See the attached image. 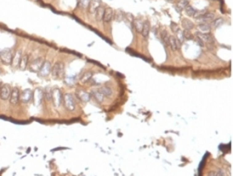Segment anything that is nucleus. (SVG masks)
<instances>
[{
	"instance_id": "20",
	"label": "nucleus",
	"mask_w": 233,
	"mask_h": 176,
	"mask_svg": "<svg viewBox=\"0 0 233 176\" xmlns=\"http://www.w3.org/2000/svg\"><path fill=\"white\" fill-rule=\"evenodd\" d=\"M98 90L104 95V97H110V96H112V94H113V90H112V88L109 87V86H107V85L101 86Z\"/></svg>"
},
{
	"instance_id": "2",
	"label": "nucleus",
	"mask_w": 233,
	"mask_h": 176,
	"mask_svg": "<svg viewBox=\"0 0 233 176\" xmlns=\"http://www.w3.org/2000/svg\"><path fill=\"white\" fill-rule=\"evenodd\" d=\"M63 104L67 110L74 111L76 108V101L74 96L70 93H66L63 95Z\"/></svg>"
},
{
	"instance_id": "24",
	"label": "nucleus",
	"mask_w": 233,
	"mask_h": 176,
	"mask_svg": "<svg viewBox=\"0 0 233 176\" xmlns=\"http://www.w3.org/2000/svg\"><path fill=\"white\" fill-rule=\"evenodd\" d=\"M223 23H224L223 18L219 17V18H214V19L212 20V21H211L209 24H210L211 29H216V28H218V27L221 26Z\"/></svg>"
},
{
	"instance_id": "6",
	"label": "nucleus",
	"mask_w": 233,
	"mask_h": 176,
	"mask_svg": "<svg viewBox=\"0 0 233 176\" xmlns=\"http://www.w3.org/2000/svg\"><path fill=\"white\" fill-rule=\"evenodd\" d=\"M13 52L11 49H3L0 51V59L2 60L4 63L10 64L12 61V57H13Z\"/></svg>"
},
{
	"instance_id": "7",
	"label": "nucleus",
	"mask_w": 233,
	"mask_h": 176,
	"mask_svg": "<svg viewBox=\"0 0 233 176\" xmlns=\"http://www.w3.org/2000/svg\"><path fill=\"white\" fill-rule=\"evenodd\" d=\"M51 63L50 61H44L41 68H40V70L38 72V74L40 77H47L48 75L51 73Z\"/></svg>"
},
{
	"instance_id": "27",
	"label": "nucleus",
	"mask_w": 233,
	"mask_h": 176,
	"mask_svg": "<svg viewBox=\"0 0 233 176\" xmlns=\"http://www.w3.org/2000/svg\"><path fill=\"white\" fill-rule=\"evenodd\" d=\"M149 32H150V24L148 21H144L142 30H141V34L144 38H147L148 35H149Z\"/></svg>"
},
{
	"instance_id": "3",
	"label": "nucleus",
	"mask_w": 233,
	"mask_h": 176,
	"mask_svg": "<svg viewBox=\"0 0 233 176\" xmlns=\"http://www.w3.org/2000/svg\"><path fill=\"white\" fill-rule=\"evenodd\" d=\"M51 101L53 102L55 107H60L63 104V94L59 88H54L52 89V99Z\"/></svg>"
},
{
	"instance_id": "16",
	"label": "nucleus",
	"mask_w": 233,
	"mask_h": 176,
	"mask_svg": "<svg viewBox=\"0 0 233 176\" xmlns=\"http://www.w3.org/2000/svg\"><path fill=\"white\" fill-rule=\"evenodd\" d=\"M215 17H214V13H211V12H205L201 17H200L198 20L200 22H202V23H210L212 20H213Z\"/></svg>"
},
{
	"instance_id": "8",
	"label": "nucleus",
	"mask_w": 233,
	"mask_h": 176,
	"mask_svg": "<svg viewBox=\"0 0 233 176\" xmlns=\"http://www.w3.org/2000/svg\"><path fill=\"white\" fill-rule=\"evenodd\" d=\"M32 98H33V91L31 89H25L22 92H20V101L22 103H29Z\"/></svg>"
},
{
	"instance_id": "23",
	"label": "nucleus",
	"mask_w": 233,
	"mask_h": 176,
	"mask_svg": "<svg viewBox=\"0 0 233 176\" xmlns=\"http://www.w3.org/2000/svg\"><path fill=\"white\" fill-rule=\"evenodd\" d=\"M91 97H93L98 103H102L104 98H105V97H104V95L98 89L97 90H93V91L91 92Z\"/></svg>"
},
{
	"instance_id": "33",
	"label": "nucleus",
	"mask_w": 233,
	"mask_h": 176,
	"mask_svg": "<svg viewBox=\"0 0 233 176\" xmlns=\"http://www.w3.org/2000/svg\"><path fill=\"white\" fill-rule=\"evenodd\" d=\"M188 1L187 0H180V1L177 3V5H176V7H177V10L178 11H182L184 10V8H185L187 5H188Z\"/></svg>"
},
{
	"instance_id": "35",
	"label": "nucleus",
	"mask_w": 233,
	"mask_h": 176,
	"mask_svg": "<svg viewBox=\"0 0 233 176\" xmlns=\"http://www.w3.org/2000/svg\"><path fill=\"white\" fill-rule=\"evenodd\" d=\"M183 32V36H184V39H187V40H191V39H193V35L191 34V32L190 31H188V30H184V31H182Z\"/></svg>"
},
{
	"instance_id": "17",
	"label": "nucleus",
	"mask_w": 233,
	"mask_h": 176,
	"mask_svg": "<svg viewBox=\"0 0 233 176\" xmlns=\"http://www.w3.org/2000/svg\"><path fill=\"white\" fill-rule=\"evenodd\" d=\"M33 98H34V101H35V104L36 105H39L40 103H41L42 99L44 98L43 97V90L41 89H36L35 92H33Z\"/></svg>"
},
{
	"instance_id": "29",
	"label": "nucleus",
	"mask_w": 233,
	"mask_h": 176,
	"mask_svg": "<svg viewBox=\"0 0 233 176\" xmlns=\"http://www.w3.org/2000/svg\"><path fill=\"white\" fill-rule=\"evenodd\" d=\"M43 97L45 98L47 101H51L52 99V89L50 87H46L43 90Z\"/></svg>"
},
{
	"instance_id": "11",
	"label": "nucleus",
	"mask_w": 233,
	"mask_h": 176,
	"mask_svg": "<svg viewBox=\"0 0 233 176\" xmlns=\"http://www.w3.org/2000/svg\"><path fill=\"white\" fill-rule=\"evenodd\" d=\"M76 96H77V98L80 101H82L84 103L89 102L91 99V94L89 92H87L86 90H83V89H78L76 91Z\"/></svg>"
},
{
	"instance_id": "12",
	"label": "nucleus",
	"mask_w": 233,
	"mask_h": 176,
	"mask_svg": "<svg viewBox=\"0 0 233 176\" xmlns=\"http://www.w3.org/2000/svg\"><path fill=\"white\" fill-rule=\"evenodd\" d=\"M102 1L101 0H91L90 3H89V6H88V13L90 15H94L95 14V11L97 10V8L99 6H101Z\"/></svg>"
},
{
	"instance_id": "21",
	"label": "nucleus",
	"mask_w": 233,
	"mask_h": 176,
	"mask_svg": "<svg viewBox=\"0 0 233 176\" xmlns=\"http://www.w3.org/2000/svg\"><path fill=\"white\" fill-rule=\"evenodd\" d=\"M104 11H105V7L104 6H99L97 8V10L95 11V18H96V21L100 22L103 20V15H104Z\"/></svg>"
},
{
	"instance_id": "14",
	"label": "nucleus",
	"mask_w": 233,
	"mask_h": 176,
	"mask_svg": "<svg viewBox=\"0 0 233 176\" xmlns=\"http://www.w3.org/2000/svg\"><path fill=\"white\" fill-rule=\"evenodd\" d=\"M22 52L21 50H17L15 52V53L13 54V57H12V61H11V64L12 66H13L14 68H17L19 66V63H20V60H21V57H22Z\"/></svg>"
},
{
	"instance_id": "19",
	"label": "nucleus",
	"mask_w": 233,
	"mask_h": 176,
	"mask_svg": "<svg viewBox=\"0 0 233 176\" xmlns=\"http://www.w3.org/2000/svg\"><path fill=\"white\" fill-rule=\"evenodd\" d=\"M168 47H170L172 50L173 51H177L178 49H179V44H178V42H177V40H176V38H175V36H173V35H170V37H169V42H168Z\"/></svg>"
},
{
	"instance_id": "9",
	"label": "nucleus",
	"mask_w": 233,
	"mask_h": 176,
	"mask_svg": "<svg viewBox=\"0 0 233 176\" xmlns=\"http://www.w3.org/2000/svg\"><path fill=\"white\" fill-rule=\"evenodd\" d=\"M20 101V90L18 88H13L11 89V93L9 96V102L11 105H17Z\"/></svg>"
},
{
	"instance_id": "32",
	"label": "nucleus",
	"mask_w": 233,
	"mask_h": 176,
	"mask_svg": "<svg viewBox=\"0 0 233 176\" xmlns=\"http://www.w3.org/2000/svg\"><path fill=\"white\" fill-rule=\"evenodd\" d=\"M91 0H78V7L81 9H87Z\"/></svg>"
},
{
	"instance_id": "10",
	"label": "nucleus",
	"mask_w": 233,
	"mask_h": 176,
	"mask_svg": "<svg viewBox=\"0 0 233 176\" xmlns=\"http://www.w3.org/2000/svg\"><path fill=\"white\" fill-rule=\"evenodd\" d=\"M11 93V87L8 85V84H3V85L0 87V99L1 100H8L9 99V96Z\"/></svg>"
},
{
	"instance_id": "30",
	"label": "nucleus",
	"mask_w": 233,
	"mask_h": 176,
	"mask_svg": "<svg viewBox=\"0 0 233 176\" xmlns=\"http://www.w3.org/2000/svg\"><path fill=\"white\" fill-rule=\"evenodd\" d=\"M175 34H176L175 35V38H176V40H177L179 46H181L182 44L184 43V41H185V39H184V36H183V32L181 30H178Z\"/></svg>"
},
{
	"instance_id": "26",
	"label": "nucleus",
	"mask_w": 233,
	"mask_h": 176,
	"mask_svg": "<svg viewBox=\"0 0 233 176\" xmlns=\"http://www.w3.org/2000/svg\"><path fill=\"white\" fill-rule=\"evenodd\" d=\"M125 18V13L121 10V9H118L114 12V16H113V19H115L117 22H121Z\"/></svg>"
},
{
	"instance_id": "25",
	"label": "nucleus",
	"mask_w": 233,
	"mask_h": 176,
	"mask_svg": "<svg viewBox=\"0 0 233 176\" xmlns=\"http://www.w3.org/2000/svg\"><path fill=\"white\" fill-rule=\"evenodd\" d=\"M182 26H183V28H184V30H188V31H190V30H192L194 28V23L192 22V21H190L189 19H182Z\"/></svg>"
},
{
	"instance_id": "36",
	"label": "nucleus",
	"mask_w": 233,
	"mask_h": 176,
	"mask_svg": "<svg viewBox=\"0 0 233 176\" xmlns=\"http://www.w3.org/2000/svg\"><path fill=\"white\" fill-rule=\"evenodd\" d=\"M170 27H171V30H172V32H174V33H176L178 30H180V28H179V26L177 25L176 23H174V22H172L171 23V25H170Z\"/></svg>"
},
{
	"instance_id": "31",
	"label": "nucleus",
	"mask_w": 233,
	"mask_h": 176,
	"mask_svg": "<svg viewBox=\"0 0 233 176\" xmlns=\"http://www.w3.org/2000/svg\"><path fill=\"white\" fill-rule=\"evenodd\" d=\"M184 11H185V13H186V15L187 16H190V17H193L194 16V14H195V12H196V9L195 8H193L192 6H190L189 4L184 8Z\"/></svg>"
},
{
	"instance_id": "28",
	"label": "nucleus",
	"mask_w": 233,
	"mask_h": 176,
	"mask_svg": "<svg viewBox=\"0 0 233 176\" xmlns=\"http://www.w3.org/2000/svg\"><path fill=\"white\" fill-rule=\"evenodd\" d=\"M133 26H134V28H135V30L137 31V32H140L141 33V30H142V27H143V23H144V21H142L141 19H134L133 20Z\"/></svg>"
},
{
	"instance_id": "4",
	"label": "nucleus",
	"mask_w": 233,
	"mask_h": 176,
	"mask_svg": "<svg viewBox=\"0 0 233 176\" xmlns=\"http://www.w3.org/2000/svg\"><path fill=\"white\" fill-rule=\"evenodd\" d=\"M44 61H45V60H44L42 57H37V58L33 59L29 64H28V68H29V70L31 72H35V73H38Z\"/></svg>"
},
{
	"instance_id": "38",
	"label": "nucleus",
	"mask_w": 233,
	"mask_h": 176,
	"mask_svg": "<svg viewBox=\"0 0 233 176\" xmlns=\"http://www.w3.org/2000/svg\"><path fill=\"white\" fill-rule=\"evenodd\" d=\"M208 176H217V173H216V171H211L208 173Z\"/></svg>"
},
{
	"instance_id": "1",
	"label": "nucleus",
	"mask_w": 233,
	"mask_h": 176,
	"mask_svg": "<svg viewBox=\"0 0 233 176\" xmlns=\"http://www.w3.org/2000/svg\"><path fill=\"white\" fill-rule=\"evenodd\" d=\"M52 77L55 79H62L65 75V66L63 62H56L53 66L51 67Z\"/></svg>"
},
{
	"instance_id": "13",
	"label": "nucleus",
	"mask_w": 233,
	"mask_h": 176,
	"mask_svg": "<svg viewBox=\"0 0 233 176\" xmlns=\"http://www.w3.org/2000/svg\"><path fill=\"white\" fill-rule=\"evenodd\" d=\"M113 16H114V11L112 8L110 7H105V11H104V15H103V20L102 21L104 23H110L112 20H113Z\"/></svg>"
},
{
	"instance_id": "18",
	"label": "nucleus",
	"mask_w": 233,
	"mask_h": 176,
	"mask_svg": "<svg viewBox=\"0 0 233 176\" xmlns=\"http://www.w3.org/2000/svg\"><path fill=\"white\" fill-rule=\"evenodd\" d=\"M28 64H29V55L27 54H24L22 55L21 60H20V63H19V68L21 70H25L26 68L28 67Z\"/></svg>"
},
{
	"instance_id": "22",
	"label": "nucleus",
	"mask_w": 233,
	"mask_h": 176,
	"mask_svg": "<svg viewBox=\"0 0 233 176\" xmlns=\"http://www.w3.org/2000/svg\"><path fill=\"white\" fill-rule=\"evenodd\" d=\"M197 28H198L199 32H202V33H210V31H211V27H210L209 23L200 22L197 25Z\"/></svg>"
},
{
	"instance_id": "15",
	"label": "nucleus",
	"mask_w": 233,
	"mask_h": 176,
	"mask_svg": "<svg viewBox=\"0 0 233 176\" xmlns=\"http://www.w3.org/2000/svg\"><path fill=\"white\" fill-rule=\"evenodd\" d=\"M92 77H93V72L92 71H86V72H83L82 75L80 76L79 78V81L81 82L82 84H86L89 81L92 80Z\"/></svg>"
},
{
	"instance_id": "5",
	"label": "nucleus",
	"mask_w": 233,
	"mask_h": 176,
	"mask_svg": "<svg viewBox=\"0 0 233 176\" xmlns=\"http://www.w3.org/2000/svg\"><path fill=\"white\" fill-rule=\"evenodd\" d=\"M195 36L197 37L198 41L202 42V43H213L214 42V38L213 36H212L211 33H202V32H196Z\"/></svg>"
},
{
	"instance_id": "34",
	"label": "nucleus",
	"mask_w": 233,
	"mask_h": 176,
	"mask_svg": "<svg viewBox=\"0 0 233 176\" xmlns=\"http://www.w3.org/2000/svg\"><path fill=\"white\" fill-rule=\"evenodd\" d=\"M169 37H170V35L167 33V31H162L161 32V39H162V41L165 43V45L166 46H168V42H169Z\"/></svg>"
},
{
	"instance_id": "39",
	"label": "nucleus",
	"mask_w": 233,
	"mask_h": 176,
	"mask_svg": "<svg viewBox=\"0 0 233 176\" xmlns=\"http://www.w3.org/2000/svg\"><path fill=\"white\" fill-rule=\"evenodd\" d=\"M167 1H168V2H171V1H173V0H167Z\"/></svg>"
},
{
	"instance_id": "37",
	"label": "nucleus",
	"mask_w": 233,
	"mask_h": 176,
	"mask_svg": "<svg viewBox=\"0 0 233 176\" xmlns=\"http://www.w3.org/2000/svg\"><path fill=\"white\" fill-rule=\"evenodd\" d=\"M124 19H127L129 22H133L134 17H133V15L130 14V13H125V18H124Z\"/></svg>"
}]
</instances>
